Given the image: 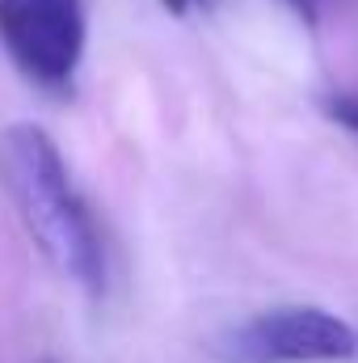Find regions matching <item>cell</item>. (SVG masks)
Wrapping results in <instances>:
<instances>
[{
    "mask_svg": "<svg viewBox=\"0 0 358 363\" xmlns=\"http://www.w3.org/2000/svg\"><path fill=\"white\" fill-rule=\"evenodd\" d=\"M89 21L81 0H0V43L42 89H68L85 55Z\"/></svg>",
    "mask_w": 358,
    "mask_h": 363,
    "instance_id": "2",
    "label": "cell"
},
{
    "mask_svg": "<svg viewBox=\"0 0 358 363\" xmlns=\"http://www.w3.org/2000/svg\"><path fill=\"white\" fill-rule=\"evenodd\" d=\"M358 351V334L329 308L282 304L258 313L232 334V355L245 363H337Z\"/></svg>",
    "mask_w": 358,
    "mask_h": 363,
    "instance_id": "3",
    "label": "cell"
},
{
    "mask_svg": "<svg viewBox=\"0 0 358 363\" xmlns=\"http://www.w3.org/2000/svg\"><path fill=\"white\" fill-rule=\"evenodd\" d=\"M282 4H287L304 26H316V0H282Z\"/></svg>",
    "mask_w": 358,
    "mask_h": 363,
    "instance_id": "5",
    "label": "cell"
},
{
    "mask_svg": "<svg viewBox=\"0 0 358 363\" xmlns=\"http://www.w3.org/2000/svg\"><path fill=\"white\" fill-rule=\"evenodd\" d=\"M0 169L8 190L21 207V220L30 237L42 245V254L55 262V271L68 274L81 291H105V250L101 233L93 224L85 199L68 178V165L55 148V140L38 123H13L0 131Z\"/></svg>",
    "mask_w": 358,
    "mask_h": 363,
    "instance_id": "1",
    "label": "cell"
},
{
    "mask_svg": "<svg viewBox=\"0 0 358 363\" xmlns=\"http://www.w3.org/2000/svg\"><path fill=\"white\" fill-rule=\"evenodd\" d=\"M325 114L358 135V93H329L325 97Z\"/></svg>",
    "mask_w": 358,
    "mask_h": 363,
    "instance_id": "4",
    "label": "cell"
},
{
    "mask_svg": "<svg viewBox=\"0 0 358 363\" xmlns=\"http://www.w3.org/2000/svg\"><path fill=\"white\" fill-rule=\"evenodd\" d=\"M161 4H165V9H169V13H190V9H194V0H161Z\"/></svg>",
    "mask_w": 358,
    "mask_h": 363,
    "instance_id": "6",
    "label": "cell"
}]
</instances>
